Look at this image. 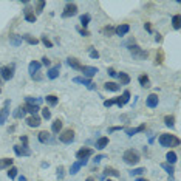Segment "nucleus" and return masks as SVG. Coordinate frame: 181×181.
Masks as SVG:
<instances>
[{
    "label": "nucleus",
    "instance_id": "1",
    "mask_svg": "<svg viewBox=\"0 0 181 181\" xmlns=\"http://www.w3.org/2000/svg\"><path fill=\"white\" fill-rule=\"evenodd\" d=\"M122 159H124V162H125V164L135 166V164H138V162H139V153H138L136 150H133V149H129V150H125V152H124Z\"/></svg>",
    "mask_w": 181,
    "mask_h": 181
},
{
    "label": "nucleus",
    "instance_id": "2",
    "mask_svg": "<svg viewBox=\"0 0 181 181\" xmlns=\"http://www.w3.org/2000/svg\"><path fill=\"white\" fill-rule=\"evenodd\" d=\"M159 144H161L162 147H172V146H178V144H179V139L175 138V136L170 135V133H162V135L159 136Z\"/></svg>",
    "mask_w": 181,
    "mask_h": 181
},
{
    "label": "nucleus",
    "instance_id": "3",
    "mask_svg": "<svg viewBox=\"0 0 181 181\" xmlns=\"http://www.w3.org/2000/svg\"><path fill=\"white\" fill-rule=\"evenodd\" d=\"M14 65H5L0 68V76H2L3 80H11L14 77Z\"/></svg>",
    "mask_w": 181,
    "mask_h": 181
},
{
    "label": "nucleus",
    "instance_id": "4",
    "mask_svg": "<svg viewBox=\"0 0 181 181\" xmlns=\"http://www.w3.org/2000/svg\"><path fill=\"white\" fill-rule=\"evenodd\" d=\"M59 141L64 142V144H71V142L74 141V130L68 129V130L59 133Z\"/></svg>",
    "mask_w": 181,
    "mask_h": 181
},
{
    "label": "nucleus",
    "instance_id": "5",
    "mask_svg": "<svg viewBox=\"0 0 181 181\" xmlns=\"http://www.w3.org/2000/svg\"><path fill=\"white\" fill-rule=\"evenodd\" d=\"M77 14V6H76V3H67L65 5V10H64V13H62V17H73V16H76Z\"/></svg>",
    "mask_w": 181,
    "mask_h": 181
},
{
    "label": "nucleus",
    "instance_id": "6",
    "mask_svg": "<svg viewBox=\"0 0 181 181\" xmlns=\"http://www.w3.org/2000/svg\"><path fill=\"white\" fill-rule=\"evenodd\" d=\"M8 115H10V101H5L2 110H0V125H3L8 119Z\"/></svg>",
    "mask_w": 181,
    "mask_h": 181
},
{
    "label": "nucleus",
    "instance_id": "7",
    "mask_svg": "<svg viewBox=\"0 0 181 181\" xmlns=\"http://www.w3.org/2000/svg\"><path fill=\"white\" fill-rule=\"evenodd\" d=\"M93 155V149H90V147H82L76 152V158L77 159H87L88 156H92Z\"/></svg>",
    "mask_w": 181,
    "mask_h": 181
},
{
    "label": "nucleus",
    "instance_id": "8",
    "mask_svg": "<svg viewBox=\"0 0 181 181\" xmlns=\"http://www.w3.org/2000/svg\"><path fill=\"white\" fill-rule=\"evenodd\" d=\"M129 50H130V53H132L135 57H139V59H146V57L149 56V53H147V51H141V48H139L138 45H130Z\"/></svg>",
    "mask_w": 181,
    "mask_h": 181
},
{
    "label": "nucleus",
    "instance_id": "9",
    "mask_svg": "<svg viewBox=\"0 0 181 181\" xmlns=\"http://www.w3.org/2000/svg\"><path fill=\"white\" fill-rule=\"evenodd\" d=\"M80 71H82L84 77L87 79V77H93V76H95V74H96V73H98L99 70H98L96 67H88V65H82V70H80Z\"/></svg>",
    "mask_w": 181,
    "mask_h": 181
},
{
    "label": "nucleus",
    "instance_id": "10",
    "mask_svg": "<svg viewBox=\"0 0 181 181\" xmlns=\"http://www.w3.org/2000/svg\"><path fill=\"white\" fill-rule=\"evenodd\" d=\"M73 82H76V84H82V85H85L88 90H95L96 87H95V84L90 80V79H85V77H74L73 79Z\"/></svg>",
    "mask_w": 181,
    "mask_h": 181
},
{
    "label": "nucleus",
    "instance_id": "11",
    "mask_svg": "<svg viewBox=\"0 0 181 181\" xmlns=\"http://www.w3.org/2000/svg\"><path fill=\"white\" fill-rule=\"evenodd\" d=\"M158 102H159V98H158V95H155V93L149 95L147 99H146V104H147V107H150V109L158 107Z\"/></svg>",
    "mask_w": 181,
    "mask_h": 181
},
{
    "label": "nucleus",
    "instance_id": "12",
    "mask_svg": "<svg viewBox=\"0 0 181 181\" xmlns=\"http://www.w3.org/2000/svg\"><path fill=\"white\" fill-rule=\"evenodd\" d=\"M14 152L17 156H30L31 155V150L28 149V146H14Z\"/></svg>",
    "mask_w": 181,
    "mask_h": 181
},
{
    "label": "nucleus",
    "instance_id": "13",
    "mask_svg": "<svg viewBox=\"0 0 181 181\" xmlns=\"http://www.w3.org/2000/svg\"><path fill=\"white\" fill-rule=\"evenodd\" d=\"M87 161H88V159H79V161L73 162V164H71V167H70V173H71V175H76V173L79 172V169H80L82 166H85V164H87Z\"/></svg>",
    "mask_w": 181,
    "mask_h": 181
},
{
    "label": "nucleus",
    "instance_id": "14",
    "mask_svg": "<svg viewBox=\"0 0 181 181\" xmlns=\"http://www.w3.org/2000/svg\"><path fill=\"white\" fill-rule=\"evenodd\" d=\"M59 73H60V65L51 67V68L48 70V73H47V77H48V79H51V80H54V79H57V77H59Z\"/></svg>",
    "mask_w": 181,
    "mask_h": 181
},
{
    "label": "nucleus",
    "instance_id": "15",
    "mask_svg": "<svg viewBox=\"0 0 181 181\" xmlns=\"http://www.w3.org/2000/svg\"><path fill=\"white\" fill-rule=\"evenodd\" d=\"M129 31H130V27H129L127 23H121L119 27L115 28V34H116V36H125Z\"/></svg>",
    "mask_w": 181,
    "mask_h": 181
},
{
    "label": "nucleus",
    "instance_id": "16",
    "mask_svg": "<svg viewBox=\"0 0 181 181\" xmlns=\"http://www.w3.org/2000/svg\"><path fill=\"white\" fill-rule=\"evenodd\" d=\"M67 64H68L71 68H74V70H79V71L82 70V64H80L76 57H68V59H67Z\"/></svg>",
    "mask_w": 181,
    "mask_h": 181
},
{
    "label": "nucleus",
    "instance_id": "17",
    "mask_svg": "<svg viewBox=\"0 0 181 181\" xmlns=\"http://www.w3.org/2000/svg\"><path fill=\"white\" fill-rule=\"evenodd\" d=\"M27 124H28L30 127H39V125H40V118H39L37 115H33V116H30V118L27 119Z\"/></svg>",
    "mask_w": 181,
    "mask_h": 181
},
{
    "label": "nucleus",
    "instance_id": "18",
    "mask_svg": "<svg viewBox=\"0 0 181 181\" xmlns=\"http://www.w3.org/2000/svg\"><path fill=\"white\" fill-rule=\"evenodd\" d=\"M13 162H14V159H11V158H2L0 159V169H10V167H13Z\"/></svg>",
    "mask_w": 181,
    "mask_h": 181
},
{
    "label": "nucleus",
    "instance_id": "19",
    "mask_svg": "<svg viewBox=\"0 0 181 181\" xmlns=\"http://www.w3.org/2000/svg\"><path fill=\"white\" fill-rule=\"evenodd\" d=\"M39 68H40V62H37V60H31L30 65H28V70H30L31 76H34V73H37Z\"/></svg>",
    "mask_w": 181,
    "mask_h": 181
},
{
    "label": "nucleus",
    "instance_id": "20",
    "mask_svg": "<svg viewBox=\"0 0 181 181\" xmlns=\"http://www.w3.org/2000/svg\"><path fill=\"white\" fill-rule=\"evenodd\" d=\"M109 146V138L107 136H102V138H99L98 141H96V149L98 150H102V149H105Z\"/></svg>",
    "mask_w": 181,
    "mask_h": 181
},
{
    "label": "nucleus",
    "instance_id": "21",
    "mask_svg": "<svg viewBox=\"0 0 181 181\" xmlns=\"http://www.w3.org/2000/svg\"><path fill=\"white\" fill-rule=\"evenodd\" d=\"M37 138H39V141H40L42 144H47V142H51V135H50L48 132H40Z\"/></svg>",
    "mask_w": 181,
    "mask_h": 181
},
{
    "label": "nucleus",
    "instance_id": "22",
    "mask_svg": "<svg viewBox=\"0 0 181 181\" xmlns=\"http://www.w3.org/2000/svg\"><path fill=\"white\" fill-rule=\"evenodd\" d=\"M25 20H27V22H33V23L37 20L36 14H34V13L30 10V8H27V10H25Z\"/></svg>",
    "mask_w": 181,
    "mask_h": 181
},
{
    "label": "nucleus",
    "instance_id": "23",
    "mask_svg": "<svg viewBox=\"0 0 181 181\" xmlns=\"http://www.w3.org/2000/svg\"><path fill=\"white\" fill-rule=\"evenodd\" d=\"M138 80H139V85H141V87H144V88L150 87V79H149L147 74H141V76L138 77Z\"/></svg>",
    "mask_w": 181,
    "mask_h": 181
},
{
    "label": "nucleus",
    "instance_id": "24",
    "mask_svg": "<svg viewBox=\"0 0 181 181\" xmlns=\"http://www.w3.org/2000/svg\"><path fill=\"white\" fill-rule=\"evenodd\" d=\"M118 77H119V82H121V85H129L130 84V76L127 74V73H119L118 74Z\"/></svg>",
    "mask_w": 181,
    "mask_h": 181
},
{
    "label": "nucleus",
    "instance_id": "25",
    "mask_svg": "<svg viewBox=\"0 0 181 181\" xmlns=\"http://www.w3.org/2000/svg\"><path fill=\"white\" fill-rule=\"evenodd\" d=\"M60 130H62V121H60V119H56V121L53 122V125H51V132L56 133V135H59Z\"/></svg>",
    "mask_w": 181,
    "mask_h": 181
},
{
    "label": "nucleus",
    "instance_id": "26",
    "mask_svg": "<svg viewBox=\"0 0 181 181\" xmlns=\"http://www.w3.org/2000/svg\"><path fill=\"white\" fill-rule=\"evenodd\" d=\"M104 88L107 90V92H118V90H119V85L115 84V82H105V84H104Z\"/></svg>",
    "mask_w": 181,
    "mask_h": 181
},
{
    "label": "nucleus",
    "instance_id": "27",
    "mask_svg": "<svg viewBox=\"0 0 181 181\" xmlns=\"http://www.w3.org/2000/svg\"><path fill=\"white\" fill-rule=\"evenodd\" d=\"M10 42H11V45L19 47V45L22 43V36H19V34H13V36H10Z\"/></svg>",
    "mask_w": 181,
    "mask_h": 181
},
{
    "label": "nucleus",
    "instance_id": "28",
    "mask_svg": "<svg viewBox=\"0 0 181 181\" xmlns=\"http://www.w3.org/2000/svg\"><path fill=\"white\" fill-rule=\"evenodd\" d=\"M142 130H146V124H141V125L136 127V129H127V135H129V136H133L135 133H139V132H142Z\"/></svg>",
    "mask_w": 181,
    "mask_h": 181
},
{
    "label": "nucleus",
    "instance_id": "29",
    "mask_svg": "<svg viewBox=\"0 0 181 181\" xmlns=\"http://www.w3.org/2000/svg\"><path fill=\"white\" fill-rule=\"evenodd\" d=\"M179 20H181V16H179V14H175V16L172 17V27H173L175 30H179V28H181Z\"/></svg>",
    "mask_w": 181,
    "mask_h": 181
},
{
    "label": "nucleus",
    "instance_id": "30",
    "mask_svg": "<svg viewBox=\"0 0 181 181\" xmlns=\"http://www.w3.org/2000/svg\"><path fill=\"white\" fill-rule=\"evenodd\" d=\"M45 99H47V104H50L51 107H54V105L59 102V98H57L56 95H48Z\"/></svg>",
    "mask_w": 181,
    "mask_h": 181
},
{
    "label": "nucleus",
    "instance_id": "31",
    "mask_svg": "<svg viewBox=\"0 0 181 181\" xmlns=\"http://www.w3.org/2000/svg\"><path fill=\"white\" fill-rule=\"evenodd\" d=\"M25 110H27V112H30V113H31V116H33V115H37V112L40 110V107H39V105H31V104H27V105H25Z\"/></svg>",
    "mask_w": 181,
    "mask_h": 181
},
{
    "label": "nucleus",
    "instance_id": "32",
    "mask_svg": "<svg viewBox=\"0 0 181 181\" xmlns=\"http://www.w3.org/2000/svg\"><path fill=\"white\" fill-rule=\"evenodd\" d=\"M104 173H105V175H110V176H116V178L119 176V172H118L115 167H110V166H107V167H105Z\"/></svg>",
    "mask_w": 181,
    "mask_h": 181
},
{
    "label": "nucleus",
    "instance_id": "33",
    "mask_svg": "<svg viewBox=\"0 0 181 181\" xmlns=\"http://www.w3.org/2000/svg\"><path fill=\"white\" fill-rule=\"evenodd\" d=\"M22 39H23V40H27L30 45H37V43H39V39H36V37H33V36H30V34L22 36Z\"/></svg>",
    "mask_w": 181,
    "mask_h": 181
},
{
    "label": "nucleus",
    "instance_id": "34",
    "mask_svg": "<svg viewBox=\"0 0 181 181\" xmlns=\"http://www.w3.org/2000/svg\"><path fill=\"white\" fill-rule=\"evenodd\" d=\"M25 113H27L25 107H17V109H16V112H14V118H16V119H20V118H23V116H25Z\"/></svg>",
    "mask_w": 181,
    "mask_h": 181
},
{
    "label": "nucleus",
    "instance_id": "35",
    "mask_svg": "<svg viewBox=\"0 0 181 181\" xmlns=\"http://www.w3.org/2000/svg\"><path fill=\"white\" fill-rule=\"evenodd\" d=\"M166 159H167V164H173V162H176V153L175 152H167V155H166Z\"/></svg>",
    "mask_w": 181,
    "mask_h": 181
},
{
    "label": "nucleus",
    "instance_id": "36",
    "mask_svg": "<svg viewBox=\"0 0 181 181\" xmlns=\"http://www.w3.org/2000/svg\"><path fill=\"white\" fill-rule=\"evenodd\" d=\"M90 20H92V17H90L88 14H84V16H80V25L84 27V30H85V28L88 27Z\"/></svg>",
    "mask_w": 181,
    "mask_h": 181
},
{
    "label": "nucleus",
    "instance_id": "37",
    "mask_svg": "<svg viewBox=\"0 0 181 181\" xmlns=\"http://www.w3.org/2000/svg\"><path fill=\"white\" fill-rule=\"evenodd\" d=\"M102 34H104V36H113V34H115V27H110V25L104 27V28H102Z\"/></svg>",
    "mask_w": 181,
    "mask_h": 181
},
{
    "label": "nucleus",
    "instance_id": "38",
    "mask_svg": "<svg viewBox=\"0 0 181 181\" xmlns=\"http://www.w3.org/2000/svg\"><path fill=\"white\" fill-rule=\"evenodd\" d=\"M144 172H146V169H144V167H138V169H132L129 173H130L132 176H139V175H142Z\"/></svg>",
    "mask_w": 181,
    "mask_h": 181
},
{
    "label": "nucleus",
    "instance_id": "39",
    "mask_svg": "<svg viewBox=\"0 0 181 181\" xmlns=\"http://www.w3.org/2000/svg\"><path fill=\"white\" fill-rule=\"evenodd\" d=\"M121 99V102H122V105H125L129 101H130V92H129V90H125V92L122 93V96L119 98Z\"/></svg>",
    "mask_w": 181,
    "mask_h": 181
},
{
    "label": "nucleus",
    "instance_id": "40",
    "mask_svg": "<svg viewBox=\"0 0 181 181\" xmlns=\"http://www.w3.org/2000/svg\"><path fill=\"white\" fill-rule=\"evenodd\" d=\"M164 122H166L167 127H173V125H175V118H173L172 115H167V116L164 118Z\"/></svg>",
    "mask_w": 181,
    "mask_h": 181
},
{
    "label": "nucleus",
    "instance_id": "41",
    "mask_svg": "<svg viewBox=\"0 0 181 181\" xmlns=\"http://www.w3.org/2000/svg\"><path fill=\"white\" fill-rule=\"evenodd\" d=\"M161 167H162V169H164V170H166V172H167V173H169L170 176H172V173L175 172V170H173V166H172V164H167V162H162V164H161Z\"/></svg>",
    "mask_w": 181,
    "mask_h": 181
},
{
    "label": "nucleus",
    "instance_id": "42",
    "mask_svg": "<svg viewBox=\"0 0 181 181\" xmlns=\"http://www.w3.org/2000/svg\"><path fill=\"white\" fill-rule=\"evenodd\" d=\"M17 172H19L17 167H14V166L10 167V169H8V176H10V179H14V178L17 176Z\"/></svg>",
    "mask_w": 181,
    "mask_h": 181
},
{
    "label": "nucleus",
    "instance_id": "43",
    "mask_svg": "<svg viewBox=\"0 0 181 181\" xmlns=\"http://www.w3.org/2000/svg\"><path fill=\"white\" fill-rule=\"evenodd\" d=\"M42 102L40 98H27V104H31V105H39Z\"/></svg>",
    "mask_w": 181,
    "mask_h": 181
},
{
    "label": "nucleus",
    "instance_id": "44",
    "mask_svg": "<svg viewBox=\"0 0 181 181\" xmlns=\"http://www.w3.org/2000/svg\"><path fill=\"white\" fill-rule=\"evenodd\" d=\"M43 8H45V0H40V2H37V5H36V13L40 14L43 11Z\"/></svg>",
    "mask_w": 181,
    "mask_h": 181
},
{
    "label": "nucleus",
    "instance_id": "45",
    "mask_svg": "<svg viewBox=\"0 0 181 181\" xmlns=\"http://www.w3.org/2000/svg\"><path fill=\"white\" fill-rule=\"evenodd\" d=\"M40 40H42V43H43L47 48H53V42H51V40H48V37H47V36H42V39H40Z\"/></svg>",
    "mask_w": 181,
    "mask_h": 181
},
{
    "label": "nucleus",
    "instance_id": "46",
    "mask_svg": "<svg viewBox=\"0 0 181 181\" xmlns=\"http://www.w3.org/2000/svg\"><path fill=\"white\" fill-rule=\"evenodd\" d=\"M164 62V53L159 50L158 53H156V64H162Z\"/></svg>",
    "mask_w": 181,
    "mask_h": 181
},
{
    "label": "nucleus",
    "instance_id": "47",
    "mask_svg": "<svg viewBox=\"0 0 181 181\" xmlns=\"http://www.w3.org/2000/svg\"><path fill=\"white\" fill-rule=\"evenodd\" d=\"M42 116H43V119H50L51 118V112L48 109H42Z\"/></svg>",
    "mask_w": 181,
    "mask_h": 181
},
{
    "label": "nucleus",
    "instance_id": "48",
    "mask_svg": "<svg viewBox=\"0 0 181 181\" xmlns=\"http://www.w3.org/2000/svg\"><path fill=\"white\" fill-rule=\"evenodd\" d=\"M116 102H118V98H115V99H109V101H105V102H104V105H105V107H112V105H113V104H116Z\"/></svg>",
    "mask_w": 181,
    "mask_h": 181
},
{
    "label": "nucleus",
    "instance_id": "49",
    "mask_svg": "<svg viewBox=\"0 0 181 181\" xmlns=\"http://www.w3.org/2000/svg\"><path fill=\"white\" fill-rule=\"evenodd\" d=\"M90 57H92V59H98L99 57V53L96 50H90Z\"/></svg>",
    "mask_w": 181,
    "mask_h": 181
},
{
    "label": "nucleus",
    "instance_id": "50",
    "mask_svg": "<svg viewBox=\"0 0 181 181\" xmlns=\"http://www.w3.org/2000/svg\"><path fill=\"white\" fill-rule=\"evenodd\" d=\"M77 33H79L80 36H84V37H88V36H90V33H88L87 30H82V28H77Z\"/></svg>",
    "mask_w": 181,
    "mask_h": 181
},
{
    "label": "nucleus",
    "instance_id": "51",
    "mask_svg": "<svg viewBox=\"0 0 181 181\" xmlns=\"http://www.w3.org/2000/svg\"><path fill=\"white\" fill-rule=\"evenodd\" d=\"M124 125H116V127H110L109 129V133H113V132H118V130H122Z\"/></svg>",
    "mask_w": 181,
    "mask_h": 181
},
{
    "label": "nucleus",
    "instance_id": "52",
    "mask_svg": "<svg viewBox=\"0 0 181 181\" xmlns=\"http://www.w3.org/2000/svg\"><path fill=\"white\" fill-rule=\"evenodd\" d=\"M57 178H59V179H62V178H64V167H62V166H59V167H57Z\"/></svg>",
    "mask_w": 181,
    "mask_h": 181
},
{
    "label": "nucleus",
    "instance_id": "53",
    "mask_svg": "<svg viewBox=\"0 0 181 181\" xmlns=\"http://www.w3.org/2000/svg\"><path fill=\"white\" fill-rule=\"evenodd\" d=\"M42 64H43V65H47V67H50V65H51V60L45 56V57H42Z\"/></svg>",
    "mask_w": 181,
    "mask_h": 181
},
{
    "label": "nucleus",
    "instance_id": "54",
    "mask_svg": "<svg viewBox=\"0 0 181 181\" xmlns=\"http://www.w3.org/2000/svg\"><path fill=\"white\" fill-rule=\"evenodd\" d=\"M107 73H109V76H112V77H116V76H118V73H116L113 68H109V70H107Z\"/></svg>",
    "mask_w": 181,
    "mask_h": 181
},
{
    "label": "nucleus",
    "instance_id": "55",
    "mask_svg": "<svg viewBox=\"0 0 181 181\" xmlns=\"http://www.w3.org/2000/svg\"><path fill=\"white\" fill-rule=\"evenodd\" d=\"M107 156L105 155H98L96 158H95V162H99V161H102V159H105Z\"/></svg>",
    "mask_w": 181,
    "mask_h": 181
},
{
    "label": "nucleus",
    "instance_id": "56",
    "mask_svg": "<svg viewBox=\"0 0 181 181\" xmlns=\"http://www.w3.org/2000/svg\"><path fill=\"white\" fill-rule=\"evenodd\" d=\"M155 40H156L158 43H161V42H162V37H161V34H159V33H158V34L155 36Z\"/></svg>",
    "mask_w": 181,
    "mask_h": 181
},
{
    "label": "nucleus",
    "instance_id": "57",
    "mask_svg": "<svg viewBox=\"0 0 181 181\" xmlns=\"http://www.w3.org/2000/svg\"><path fill=\"white\" fill-rule=\"evenodd\" d=\"M20 141L23 142V146H28V138L27 136H20Z\"/></svg>",
    "mask_w": 181,
    "mask_h": 181
},
{
    "label": "nucleus",
    "instance_id": "58",
    "mask_svg": "<svg viewBox=\"0 0 181 181\" xmlns=\"http://www.w3.org/2000/svg\"><path fill=\"white\" fill-rule=\"evenodd\" d=\"M144 28H146V31L152 33V27H150V23H144Z\"/></svg>",
    "mask_w": 181,
    "mask_h": 181
},
{
    "label": "nucleus",
    "instance_id": "59",
    "mask_svg": "<svg viewBox=\"0 0 181 181\" xmlns=\"http://www.w3.org/2000/svg\"><path fill=\"white\" fill-rule=\"evenodd\" d=\"M19 181H27V178L25 176H19Z\"/></svg>",
    "mask_w": 181,
    "mask_h": 181
},
{
    "label": "nucleus",
    "instance_id": "60",
    "mask_svg": "<svg viewBox=\"0 0 181 181\" xmlns=\"http://www.w3.org/2000/svg\"><path fill=\"white\" fill-rule=\"evenodd\" d=\"M85 181H95V178H92V176H88V178H87Z\"/></svg>",
    "mask_w": 181,
    "mask_h": 181
},
{
    "label": "nucleus",
    "instance_id": "61",
    "mask_svg": "<svg viewBox=\"0 0 181 181\" xmlns=\"http://www.w3.org/2000/svg\"><path fill=\"white\" fill-rule=\"evenodd\" d=\"M135 181H147V179H144V178H136Z\"/></svg>",
    "mask_w": 181,
    "mask_h": 181
},
{
    "label": "nucleus",
    "instance_id": "62",
    "mask_svg": "<svg viewBox=\"0 0 181 181\" xmlns=\"http://www.w3.org/2000/svg\"><path fill=\"white\" fill-rule=\"evenodd\" d=\"M0 93H2V88H0Z\"/></svg>",
    "mask_w": 181,
    "mask_h": 181
},
{
    "label": "nucleus",
    "instance_id": "63",
    "mask_svg": "<svg viewBox=\"0 0 181 181\" xmlns=\"http://www.w3.org/2000/svg\"><path fill=\"white\" fill-rule=\"evenodd\" d=\"M107 181H112V179H107Z\"/></svg>",
    "mask_w": 181,
    "mask_h": 181
}]
</instances>
